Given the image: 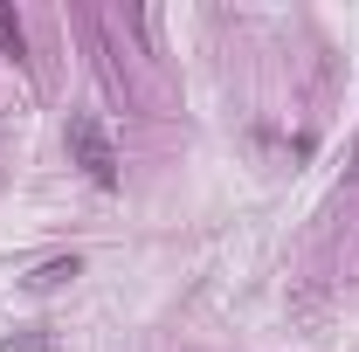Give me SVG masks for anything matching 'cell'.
Masks as SVG:
<instances>
[{
  "instance_id": "obj_1",
  "label": "cell",
  "mask_w": 359,
  "mask_h": 352,
  "mask_svg": "<svg viewBox=\"0 0 359 352\" xmlns=\"http://www.w3.org/2000/svg\"><path fill=\"white\" fill-rule=\"evenodd\" d=\"M69 152H76V166H83L97 187H118V152H111V132H104L90 111H76V118H69Z\"/></svg>"
},
{
  "instance_id": "obj_2",
  "label": "cell",
  "mask_w": 359,
  "mask_h": 352,
  "mask_svg": "<svg viewBox=\"0 0 359 352\" xmlns=\"http://www.w3.org/2000/svg\"><path fill=\"white\" fill-rule=\"evenodd\" d=\"M0 48H7L14 62H28V55H21V21H14V7H0Z\"/></svg>"
},
{
  "instance_id": "obj_3",
  "label": "cell",
  "mask_w": 359,
  "mask_h": 352,
  "mask_svg": "<svg viewBox=\"0 0 359 352\" xmlns=\"http://www.w3.org/2000/svg\"><path fill=\"white\" fill-rule=\"evenodd\" d=\"M62 276H76V256H69V263H48V269H35V290H55Z\"/></svg>"
},
{
  "instance_id": "obj_4",
  "label": "cell",
  "mask_w": 359,
  "mask_h": 352,
  "mask_svg": "<svg viewBox=\"0 0 359 352\" xmlns=\"http://www.w3.org/2000/svg\"><path fill=\"white\" fill-rule=\"evenodd\" d=\"M346 173H353V180H359V145H353V166H346Z\"/></svg>"
}]
</instances>
